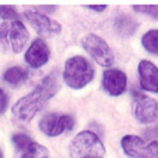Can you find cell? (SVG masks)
<instances>
[{
	"instance_id": "cell-18",
	"label": "cell",
	"mask_w": 158,
	"mask_h": 158,
	"mask_svg": "<svg viewBox=\"0 0 158 158\" xmlns=\"http://www.w3.org/2000/svg\"><path fill=\"white\" fill-rule=\"evenodd\" d=\"M133 10L158 19V5H134Z\"/></svg>"
},
{
	"instance_id": "cell-1",
	"label": "cell",
	"mask_w": 158,
	"mask_h": 158,
	"mask_svg": "<svg viewBox=\"0 0 158 158\" xmlns=\"http://www.w3.org/2000/svg\"><path fill=\"white\" fill-rule=\"evenodd\" d=\"M59 89L58 71H52L29 93L21 98L12 106V117L18 123H27L44 107V105L54 97Z\"/></svg>"
},
{
	"instance_id": "cell-13",
	"label": "cell",
	"mask_w": 158,
	"mask_h": 158,
	"mask_svg": "<svg viewBox=\"0 0 158 158\" xmlns=\"http://www.w3.org/2000/svg\"><path fill=\"white\" fill-rule=\"evenodd\" d=\"M115 29L117 31L119 36L122 38H129L136 31L139 23L128 15H121L118 17H116L115 22H114Z\"/></svg>"
},
{
	"instance_id": "cell-5",
	"label": "cell",
	"mask_w": 158,
	"mask_h": 158,
	"mask_svg": "<svg viewBox=\"0 0 158 158\" xmlns=\"http://www.w3.org/2000/svg\"><path fill=\"white\" fill-rule=\"evenodd\" d=\"M82 47L97 64L102 66H111L115 62L114 53L104 39L95 34H88L81 40Z\"/></svg>"
},
{
	"instance_id": "cell-22",
	"label": "cell",
	"mask_w": 158,
	"mask_h": 158,
	"mask_svg": "<svg viewBox=\"0 0 158 158\" xmlns=\"http://www.w3.org/2000/svg\"><path fill=\"white\" fill-rule=\"evenodd\" d=\"M89 10H92V11H97V12H103V11H105L106 10V5H88L87 6Z\"/></svg>"
},
{
	"instance_id": "cell-11",
	"label": "cell",
	"mask_w": 158,
	"mask_h": 158,
	"mask_svg": "<svg viewBox=\"0 0 158 158\" xmlns=\"http://www.w3.org/2000/svg\"><path fill=\"white\" fill-rule=\"evenodd\" d=\"M27 64L34 69L44 66L50 59V48L42 39H36L31 42L24 54Z\"/></svg>"
},
{
	"instance_id": "cell-24",
	"label": "cell",
	"mask_w": 158,
	"mask_h": 158,
	"mask_svg": "<svg viewBox=\"0 0 158 158\" xmlns=\"http://www.w3.org/2000/svg\"><path fill=\"white\" fill-rule=\"evenodd\" d=\"M0 158H4V157H2V151H1V147H0Z\"/></svg>"
},
{
	"instance_id": "cell-19",
	"label": "cell",
	"mask_w": 158,
	"mask_h": 158,
	"mask_svg": "<svg viewBox=\"0 0 158 158\" xmlns=\"http://www.w3.org/2000/svg\"><path fill=\"white\" fill-rule=\"evenodd\" d=\"M31 138H29L27 134H22V133H18V134H15L12 136V143L13 145L18 148V151H22L24 150L27 146L31 143Z\"/></svg>"
},
{
	"instance_id": "cell-6",
	"label": "cell",
	"mask_w": 158,
	"mask_h": 158,
	"mask_svg": "<svg viewBox=\"0 0 158 158\" xmlns=\"http://www.w3.org/2000/svg\"><path fill=\"white\" fill-rule=\"evenodd\" d=\"M121 146L132 158H158L157 141H145L136 135H126L121 140Z\"/></svg>"
},
{
	"instance_id": "cell-7",
	"label": "cell",
	"mask_w": 158,
	"mask_h": 158,
	"mask_svg": "<svg viewBox=\"0 0 158 158\" xmlns=\"http://www.w3.org/2000/svg\"><path fill=\"white\" fill-rule=\"evenodd\" d=\"M133 114L136 121L143 124L153 123L158 118V102L140 92L134 93Z\"/></svg>"
},
{
	"instance_id": "cell-17",
	"label": "cell",
	"mask_w": 158,
	"mask_h": 158,
	"mask_svg": "<svg viewBox=\"0 0 158 158\" xmlns=\"http://www.w3.org/2000/svg\"><path fill=\"white\" fill-rule=\"evenodd\" d=\"M0 17L7 22H12V21H18L19 15L16 11V9L10 5H1L0 6Z\"/></svg>"
},
{
	"instance_id": "cell-16",
	"label": "cell",
	"mask_w": 158,
	"mask_h": 158,
	"mask_svg": "<svg viewBox=\"0 0 158 158\" xmlns=\"http://www.w3.org/2000/svg\"><path fill=\"white\" fill-rule=\"evenodd\" d=\"M141 44L147 52L158 54V29L148 30L141 38Z\"/></svg>"
},
{
	"instance_id": "cell-3",
	"label": "cell",
	"mask_w": 158,
	"mask_h": 158,
	"mask_svg": "<svg viewBox=\"0 0 158 158\" xmlns=\"http://www.w3.org/2000/svg\"><path fill=\"white\" fill-rule=\"evenodd\" d=\"M69 153L70 158H104L105 147L95 133L83 131L71 140Z\"/></svg>"
},
{
	"instance_id": "cell-12",
	"label": "cell",
	"mask_w": 158,
	"mask_h": 158,
	"mask_svg": "<svg viewBox=\"0 0 158 158\" xmlns=\"http://www.w3.org/2000/svg\"><path fill=\"white\" fill-rule=\"evenodd\" d=\"M140 86L147 92L158 93V68L150 60H141L138 65Z\"/></svg>"
},
{
	"instance_id": "cell-4",
	"label": "cell",
	"mask_w": 158,
	"mask_h": 158,
	"mask_svg": "<svg viewBox=\"0 0 158 158\" xmlns=\"http://www.w3.org/2000/svg\"><path fill=\"white\" fill-rule=\"evenodd\" d=\"M29 39V31L21 21L0 24V44L13 53H21Z\"/></svg>"
},
{
	"instance_id": "cell-9",
	"label": "cell",
	"mask_w": 158,
	"mask_h": 158,
	"mask_svg": "<svg viewBox=\"0 0 158 158\" xmlns=\"http://www.w3.org/2000/svg\"><path fill=\"white\" fill-rule=\"evenodd\" d=\"M27 22L35 29V31L41 36H52L59 34L62 30V26L54 21L48 18L47 16L38 12V11H26L24 12Z\"/></svg>"
},
{
	"instance_id": "cell-10",
	"label": "cell",
	"mask_w": 158,
	"mask_h": 158,
	"mask_svg": "<svg viewBox=\"0 0 158 158\" xmlns=\"http://www.w3.org/2000/svg\"><path fill=\"white\" fill-rule=\"evenodd\" d=\"M103 87L112 97H118L127 88V75L119 69H107L103 74Z\"/></svg>"
},
{
	"instance_id": "cell-15",
	"label": "cell",
	"mask_w": 158,
	"mask_h": 158,
	"mask_svg": "<svg viewBox=\"0 0 158 158\" xmlns=\"http://www.w3.org/2000/svg\"><path fill=\"white\" fill-rule=\"evenodd\" d=\"M19 158H48V150L45 146L31 141L24 150L21 151Z\"/></svg>"
},
{
	"instance_id": "cell-21",
	"label": "cell",
	"mask_w": 158,
	"mask_h": 158,
	"mask_svg": "<svg viewBox=\"0 0 158 158\" xmlns=\"http://www.w3.org/2000/svg\"><path fill=\"white\" fill-rule=\"evenodd\" d=\"M145 138L148 139L150 141H156V139H158V126L151 127L150 129H147L145 132Z\"/></svg>"
},
{
	"instance_id": "cell-8",
	"label": "cell",
	"mask_w": 158,
	"mask_h": 158,
	"mask_svg": "<svg viewBox=\"0 0 158 158\" xmlns=\"http://www.w3.org/2000/svg\"><path fill=\"white\" fill-rule=\"evenodd\" d=\"M75 121L70 115L63 114H47L41 117L39 122L40 131L47 136H58L64 132L71 131L74 128Z\"/></svg>"
},
{
	"instance_id": "cell-14",
	"label": "cell",
	"mask_w": 158,
	"mask_h": 158,
	"mask_svg": "<svg viewBox=\"0 0 158 158\" xmlns=\"http://www.w3.org/2000/svg\"><path fill=\"white\" fill-rule=\"evenodd\" d=\"M27 79H28V71L21 66H11L4 73V80L12 86H19Z\"/></svg>"
},
{
	"instance_id": "cell-23",
	"label": "cell",
	"mask_w": 158,
	"mask_h": 158,
	"mask_svg": "<svg viewBox=\"0 0 158 158\" xmlns=\"http://www.w3.org/2000/svg\"><path fill=\"white\" fill-rule=\"evenodd\" d=\"M57 6H39V10H42L45 12H54Z\"/></svg>"
},
{
	"instance_id": "cell-20",
	"label": "cell",
	"mask_w": 158,
	"mask_h": 158,
	"mask_svg": "<svg viewBox=\"0 0 158 158\" xmlns=\"http://www.w3.org/2000/svg\"><path fill=\"white\" fill-rule=\"evenodd\" d=\"M7 104H9V97H7V94L5 93L4 89L0 88V115L6 111Z\"/></svg>"
},
{
	"instance_id": "cell-2",
	"label": "cell",
	"mask_w": 158,
	"mask_h": 158,
	"mask_svg": "<svg viewBox=\"0 0 158 158\" xmlns=\"http://www.w3.org/2000/svg\"><path fill=\"white\" fill-rule=\"evenodd\" d=\"M94 68L83 57L74 56L64 64L63 80L73 89H81L94 79Z\"/></svg>"
}]
</instances>
